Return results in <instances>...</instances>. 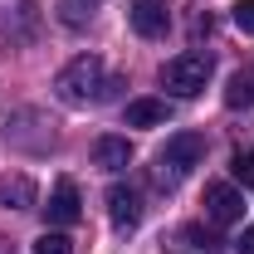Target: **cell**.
Listing matches in <instances>:
<instances>
[{"label":"cell","instance_id":"cell-1","mask_svg":"<svg viewBox=\"0 0 254 254\" xmlns=\"http://www.w3.org/2000/svg\"><path fill=\"white\" fill-rule=\"evenodd\" d=\"M113 88H123V83H118V78H103V59H98V54L68 59L59 68V78H54V93H59L64 103H73V108L103 103V98H113Z\"/></svg>","mask_w":254,"mask_h":254},{"label":"cell","instance_id":"cell-2","mask_svg":"<svg viewBox=\"0 0 254 254\" xmlns=\"http://www.w3.org/2000/svg\"><path fill=\"white\" fill-rule=\"evenodd\" d=\"M205 78H210V54H200V49H186L161 64V88L176 98H195L205 88Z\"/></svg>","mask_w":254,"mask_h":254},{"label":"cell","instance_id":"cell-3","mask_svg":"<svg viewBox=\"0 0 254 254\" xmlns=\"http://www.w3.org/2000/svg\"><path fill=\"white\" fill-rule=\"evenodd\" d=\"M200 157H205V137H200V132H176V137H166V147H161V157H157V181L161 186H176Z\"/></svg>","mask_w":254,"mask_h":254},{"label":"cell","instance_id":"cell-4","mask_svg":"<svg viewBox=\"0 0 254 254\" xmlns=\"http://www.w3.org/2000/svg\"><path fill=\"white\" fill-rule=\"evenodd\" d=\"M205 215L215 225H240L245 220V195L230 186V181H210L205 186Z\"/></svg>","mask_w":254,"mask_h":254},{"label":"cell","instance_id":"cell-5","mask_svg":"<svg viewBox=\"0 0 254 254\" xmlns=\"http://www.w3.org/2000/svg\"><path fill=\"white\" fill-rule=\"evenodd\" d=\"M127 20H132V30L142 34V39H161L166 25H171V10H166L161 0H132Z\"/></svg>","mask_w":254,"mask_h":254},{"label":"cell","instance_id":"cell-6","mask_svg":"<svg viewBox=\"0 0 254 254\" xmlns=\"http://www.w3.org/2000/svg\"><path fill=\"white\" fill-rule=\"evenodd\" d=\"M44 210H49V220H54V225H78V220H83L78 186H73L68 176H59V181H54V195H49V205H44Z\"/></svg>","mask_w":254,"mask_h":254},{"label":"cell","instance_id":"cell-7","mask_svg":"<svg viewBox=\"0 0 254 254\" xmlns=\"http://www.w3.org/2000/svg\"><path fill=\"white\" fill-rule=\"evenodd\" d=\"M108 215H113L118 230H137L142 225V195L132 186H113L108 190Z\"/></svg>","mask_w":254,"mask_h":254},{"label":"cell","instance_id":"cell-8","mask_svg":"<svg viewBox=\"0 0 254 254\" xmlns=\"http://www.w3.org/2000/svg\"><path fill=\"white\" fill-rule=\"evenodd\" d=\"M0 205H5V210H30L34 205V181L25 176V171L0 176Z\"/></svg>","mask_w":254,"mask_h":254},{"label":"cell","instance_id":"cell-9","mask_svg":"<svg viewBox=\"0 0 254 254\" xmlns=\"http://www.w3.org/2000/svg\"><path fill=\"white\" fill-rule=\"evenodd\" d=\"M127 161H132V142H127V137H98V142H93V166H103V171H123Z\"/></svg>","mask_w":254,"mask_h":254},{"label":"cell","instance_id":"cell-10","mask_svg":"<svg viewBox=\"0 0 254 254\" xmlns=\"http://www.w3.org/2000/svg\"><path fill=\"white\" fill-rule=\"evenodd\" d=\"M166 123V103L161 98H137L127 103V127H161Z\"/></svg>","mask_w":254,"mask_h":254},{"label":"cell","instance_id":"cell-11","mask_svg":"<svg viewBox=\"0 0 254 254\" xmlns=\"http://www.w3.org/2000/svg\"><path fill=\"white\" fill-rule=\"evenodd\" d=\"M225 103H230V108H250L254 103V73H235L230 88H225Z\"/></svg>","mask_w":254,"mask_h":254},{"label":"cell","instance_id":"cell-12","mask_svg":"<svg viewBox=\"0 0 254 254\" xmlns=\"http://www.w3.org/2000/svg\"><path fill=\"white\" fill-rule=\"evenodd\" d=\"M34 254H73V245H68V235H59V230H44L34 240Z\"/></svg>","mask_w":254,"mask_h":254},{"label":"cell","instance_id":"cell-13","mask_svg":"<svg viewBox=\"0 0 254 254\" xmlns=\"http://www.w3.org/2000/svg\"><path fill=\"white\" fill-rule=\"evenodd\" d=\"M230 171H235V181H240V186H250V190H254V152H235Z\"/></svg>","mask_w":254,"mask_h":254},{"label":"cell","instance_id":"cell-14","mask_svg":"<svg viewBox=\"0 0 254 254\" xmlns=\"http://www.w3.org/2000/svg\"><path fill=\"white\" fill-rule=\"evenodd\" d=\"M64 20H68V25L93 20V0H64Z\"/></svg>","mask_w":254,"mask_h":254},{"label":"cell","instance_id":"cell-15","mask_svg":"<svg viewBox=\"0 0 254 254\" xmlns=\"http://www.w3.org/2000/svg\"><path fill=\"white\" fill-rule=\"evenodd\" d=\"M186 240L195 245V250H205V254H215V250H220V240H215V235H205L200 225H190V230H186Z\"/></svg>","mask_w":254,"mask_h":254},{"label":"cell","instance_id":"cell-16","mask_svg":"<svg viewBox=\"0 0 254 254\" xmlns=\"http://www.w3.org/2000/svg\"><path fill=\"white\" fill-rule=\"evenodd\" d=\"M235 25L245 34H254V0H235Z\"/></svg>","mask_w":254,"mask_h":254},{"label":"cell","instance_id":"cell-17","mask_svg":"<svg viewBox=\"0 0 254 254\" xmlns=\"http://www.w3.org/2000/svg\"><path fill=\"white\" fill-rule=\"evenodd\" d=\"M235 254H254V225L240 235V240H235Z\"/></svg>","mask_w":254,"mask_h":254}]
</instances>
